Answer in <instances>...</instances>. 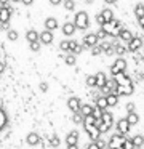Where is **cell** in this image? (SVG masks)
<instances>
[{"instance_id": "obj_1", "label": "cell", "mask_w": 144, "mask_h": 149, "mask_svg": "<svg viewBox=\"0 0 144 149\" xmlns=\"http://www.w3.org/2000/svg\"><path fill=\"white\" fill-rule=\"evenodd\" d=\"M74 24H75V29L85 31L90 27V18L86 11H77L75 16H74Z\"/></svg>"}, {"instance_id": "obj_2", "label": "cell", "mask_w": 144, "mask_h": 149, "mask_svg": "<svg viewBox=\"0 0 144 149\" xmlns=\"http://www.w3.org/2000/svg\"><path fill=\"white\" fill-rule=\"evenodd\" d=\"M125 138L118 133H115L114 136H111V139L107 141V148L109 149H122V144H123Z\"/></svg>"}, {"instance_id": "obj_3", "label": "cell", "mask_w": 144, "mask_h": 149, "mask_svg": "<svg viewBox=\"0 0 144 149\" xmlns=\"http://www.w3.org/2000/svg\"><path fill=\"white\" fill-rule=\"evenodd\" d=\"M125 69H127V61H125L123 58H118L117 61H115L114 64H112L111 72H112L114 75H118V74H123Z\"/></svg>"}, {"instance_id": "obj_4", "label": "cell", "mask_w": 144, "mask_h": 149, "mask_svg": "<svg viewBox=\"0 0 144 149\" xmlns=\"http://www.w3.org/2000/svg\"><path fill=\"white\" fill-rule=\"evenodd\" d=\"M115 128H117V133H118V135L125 136L128 132H130L131 125L128 123V120H127V119H120L117 123H115Z\"/></svg>"}, {"instance_id": "obj_5", "label": "cell", "mask_w": 144, "mask_h": 149, "mask_svg": "<svg viewBox=\"0 0 144 149\" xmlns=\"http://www.w3.org/2000/svg\"><path fill=\"white\" fill-rule=\"evenodd\" d=\"M99 43V39H98V36L96 34H86L85 37H83V45L85 47H88V48H93V47H96Z\"/></svg>"}, {"instance_id": "obj_6", "label": "cell", "mask_w": 144, "mask_h": 149, "mask_svg": "<svg viewBox=\"0 0 144 149\" xmlns=\"http://www.w3.org/2000/svg\"><path fill=\"white\" fill-rule=\"evenodd\" d=\"M38 42L43 43V45H50L51 42H53V32L51 31H42L40 34H38Z\"/></svg>"}, {"instance_id": "obj_7", "label": "cell", "mask_w": 144, "mask_h": 149, "mask_svg": "<svg viewBox=\"0 0 144 149\" xmlns=\"http://www.w3.org/2000/svg\"><path fill=\"white\" fill-rule=\"evenodd\" d=\"M80 106H82V104H80V100L77 96H70L69 100H67V107H69L72 112H79Z\"/></svg>"}, {"instance_id": "obj_8", "label": "cell", "mask_w": 144, "mask_h": 149, "mask_svg": "<svg viewBox=\"0 0 144 149\" xmlns=\"http://www.w3.org/2000/svg\"><path fill=\"white\" fill-rule=\"evenodd\" d=\"M79 132H75V130H72V132H69L66 135V144L67 146H72V144H79Z\"/></svg>"}, {"instance_id": "obj_9", "label": "cell", "mask_w": 144, "mask_h": 149, "mask_svg": "<svg viewBox=\"0 0 144 149\" xmlns=\"http://www.w3.org/2000/svg\"><path fill=\"white\" fill-rule=\"evenodd\" d=\"M141 47H143V39H141V37H133V39L128 42V50H130V52H136Z\"/></svg>"}, {"instance_id": "obj_10", "label": "cell", "mask_w": 144, "mask_h": 149, "mask_svg": "<svg viewBox=\"0 0 144 149\" xmlns=\"http://www.w3.org/2000/svg\"><path fill=\"white\" fill-rule=\"evenodd\" d=\"M83 52V45H80L77 40H69V53L72 55H77V53Z\"/></svg>"}, {"instance_id": "obj_11", "label": "cell", "mask_w": 144, "mask_h": 149, "mask_svg": "<svg viewBox=\"0 0 144 149\" xmlns=\"http://www.w3.org/2000/svg\"><path fill=\"white\" fill-rule=\"evenodd\" d=\"M95 77H96V87H98V88H104L106 84H107V80H109V79L106 77L104 72H98V74H95Z\"/></svg>"}, {"instance_id": "obj_12", "label": "cell", "mask_w": 144, "mask_h": 149, "mask_svg": "<svg viewBox=\"0 0 144 149\" xmlns=\"http://www.w3.org/2000/svg\"><path fill=\"white\" fill-rule=\"evenodd\" d=\"M58 26H59V24H58V19L56 18H47V19H45V29L47 31H51V32H53L54 29H58Z\"/></svg>"}, {"instance_id": "obj_13", "label": "cell", "mask_w": 144, "mask_h": 149, "mask_svg": "<svg viewBox=\"0 0 144 149\" xmlns=\"http://www.w3.org/2000/svg\"><path fill=\"white\" fill-rule=\"evenodd\" d=\"M26 141H27L29 146H37L38 143H40V135H38V133H35V132H32V133H29V135H27Z\"/></svg>"}, {"instance_id": "obj_14", "label": "cell", "mask_w": 144, "mask_h": 149, "mask_svg": "<svg viewBox=\"0 0 144 149\" xmlns=\"http://www.w3.org/2000/svg\"><path fill=\"white\" fill-rule=\"evenodd\" d=\"M75 32V24L74 23H64L63 24V34L64 36H74Z\"/></svg>"}, {"instance_id": "obj_15", "label": "cell", "mask_w": 144, "mask_h": 149, "mask_svg": "<svg viewBox=\"0 0 144 149\" xmlns=\"http://www.w3.org/2000/svg\"><path fill=\"white\" fill-rule=\"evenodd\" d=\"M93 107L95 106H91V104H82L79 112L82 114L83 117H90V116H93Z\"/></svg>"}, {"instance_id": "obj_16", "label": "cell", "mask_w": 144, "mask_h": 149, "mask_svg": "<svg viewBox=\"0 0 144 149\" xmlns=\"http://www.w3.org/2000/svg\"><path fill=\"white\" fill-rule=\"evenodd\" d=\"M26 39H27L29 43L32 42H38V32L35 29H29L27 32H26Z\"/></svg>"}, {"instance_id": "obj_17", "label": "cell", "mask_w": 144, "mask_h": 149, "mask_svg": "<svg viewBox=\"0 0 144 149\" xmlns=\"http://www.w3.org/2000/svg\"><path fill=\"white\" fill-rule=\"evenodd\" d=\"M106 101H107V107L117 106V104H118V96L115 93H109L107 96H106Z\"/></svg>"}, {"instance_id": "obj_18", "label": "cell", "mask_w": 144, "mask_h": 149, "mask_svg": "<svg viewBox=\"0 0 144 149\" xmlns=\"http://www.w3.org/2000/svg\"><path fill=\"white\" fill-rule=\"evenodd\" d=\"M95 107H98V109L101 111H106V107H107V101H106V96H99L95 100Z\"/></svg>"}, {"instance_id": "obj_19", "label": "cell", "mask_w": 144, "mask_h": 149, "mask_svg": "<svg viewBox=\"0 0 144 149\" xmlns=\"http://www.w3.org/2000/svg\"><path fill=\"white\" fill-rule=\"evenodd\" d=\"M101 119H102V122H104L106 125L109 127V128H111L112 123H114V116H112L111 112H107V111H104V112H102V117H101Z\"/></svg>"}, {"instance_id": "obj_20", "label": "cell", "mask_w": 144, "mask_h": 149, "mask_svg": "<svg viewBox=\"0 0 144 149\" xmlns=\"http://www.w3.org/2000/svg\"><path fill=\"white\" fill-rule=\"evenodd\" d=\"M118 37H120V39L123 40V42H130V40L133 39L134 36H133V34H131L128 29H122L120 32H118Z\"/></svg>"}, {"instance_id": "obj_21", "label": "cell", "mask_w": 144, "mask_h": 149, "mask_svg": "<svg viewBox=\"0 0 144 149\" xmlns=\"http://www.w3.org/2000/svg\"><path fill=\"white\" fill-rule=\"evenodd\" d=\"M101 16L104 18L106 24H107V23H112V21H114V13H112V10H107V8L101 11Z\"/></svg>"}, {"instance_id": "obj_22", "label": "cell", "mask_w": 144, "mask_h": 149, "mask_svg": "<svg viewBox=\"0 0 144 149\" xmlns=\"http://www.w3.org/2000/svg\"><path fill=\"white\" fill-rule=\"evenodd\" d=\"M131 143H133L134 148H141V146L144 144V136L143 135H134L133 138H131Z\"/></svg>"}, {"instance_id": "obj_23", "label": "cell", "mask_w": 144, "mask_h": 149, "mask_svg": "<svg viewBox=\"0 0 144 149\" xmlns=\"http://www.w3.org/2000/svg\"><path fill=\"white\" fill-rule=\"evenodd\" d=\"M134 15H136L138 19L144 18V3H138L136 7H134Z\"/></svg>"}, {"instance_id": "obj_24", "label": "cell", "mask_w": 144, "mask_h": 149, "mask_svg": "<svg viewBox=\"0 0 144 149\" xmlns=\"http://www.w3.org/2000/svg\"><path fill=\"white\" fill-rule=\"evenodd\" d=\"M127 120H128V123H130V125H136V123L139 122V116H138L136 112H131V114H128Z\"/></svg>"}, {"instance_id": "obj_25", "label": "cell", "mask_w": 144, "mask_h": 149, "mask_svg": "<svg viewBox=\"0 0 144 149\" xmlns=\"http://www.w3.org/2000/svg\"><path fill=\"white\" fill-rule=\"evenodd\" d=\"M86 133H88V136L91 138V141H96V139L101 138V133H99L98 128H91L90 132H86Z\"/></svg>"}, {"instance_id": "obj_26", "label": "cell", "mask_w": 144, "mask_h": 149, "mask_svg": "<svg viewBox=\"0 0 144 149\" xmlns=\"http://www.w3.org/2000/svg\"><path fill=\"white\" fill-rule=\"evenodd\" d=\"M63 5L67 11H72L74 8H75V2H74V0H63Z\"/></svg>"}, {"instance_id": "obj_27", "label": "cell", "mask_w": 144, "mask_h": 149, "mask_svg": "<svg viewBox=\"0 0 144 149\" xmlns=\"http://www.w3.org/2000/svg\"><path fill=\"white\" fill-rule=\"evenodd\" d=\"M83 120H85V117H83L80 112H74V116H72V122L74 123L79 125V123H83Z\"/></svg>"}, {"instance_id": "obj_28", "label": "cell", "mask_w": 144, "mask_h": 149, "mask_svg": "<svg viewBox=\"0 0 144 149\" xmlns=\"http://www.w3.org/2000/svg\"><path fill=\"white\" fill-rule=\"evenodd\" d=\"M64 61H66V64L67 66H74L77 63V59H75V55H72V53H70V55H66V58H64Z\"/></svg>"}, {"instance_id": "obj_29", "label": "cell", "mask_w": 144, "mask_h": 149, "mask_svg": "<svg viewBox=\"0 0 144 149\" xmlns=\"http://www.w3.org/2000/svg\"><path fill=\"white\" fill-rule=\"evenodd\" d=\"M18 37H19L18 31H15V29H10V31H8V40L15 42V40H18Z\"/></svg>"}, {"instance_id": "obj_30", "label": "cell", "mask_w": 144, "mask_h": 149, "mask_svg": "<svg viewBox=\"0 0 144 149\" xmlns=\"http://www.w3.org/2000/svg\"><path fill=\"white\" fill-rule=\"evenodd\" d=\"M5 125H6V114H5V111L0 109V128H3Z\"/></svg>"}, {"instance_id": "obj_31", "label": "cell", "mask_w": 144, "mask_h": 149, "mask_svg": "<svg viewBox=\"0 0 144 149\" xmlns=\"http://www.w3.org/2000/svg\"><path fill=\"white\" fill-rule=\"evenodd\" d=\"M114 53H117V55H123L125 48L120 45V43H114Z\"/></svg>"}, {"instance_id": "obj_32", "label": "cell", "mask_w": 144, "mask_h": 149, "mask_svg": "<svg viewBox=\"0 0 144 149\" xmlns=\"http://www.w3.org/2000/svg\"><path fill=\"white\" fill-rule=\"evenodd\" d=\"M86 85H88V87H96V77L95 75H88V77H86Z\"/></svg>"}, {"instance_id": "obj_33", "label": "cell", "mask_w": 144, "mask_h": 149, "mask_svg": "<svg viewBox=\"0 0 144 149\" xmlns=\"http://www.w3.org/2000/svg\"><path fill=\"white\" fill-rule=\"evenodd\" d=\"M122 149H134L133 143H131V139H125L123 144H122Z\"/></svg>"}, {"instance_id": "obj_34", "label": "cell", "mask_w": 144, "mask_h": 149, "mask_svg": "<svg viewBox=\"0 0 144 149\" xmlns=\"http://www.w3.org/2000/svg\"><path fill=\"white\" fill-rule=\"evenodd\" d=\"M102 112H104V111L98 109V107H93V117H95V119H101V117H102Z\"/></svg>"}, {"instance_id": "obj_35", "label": "cell", "mask_w": 144, "mask_h": 149, "mask_svg": "<svg viewBox=\"0 0 144 149\" xmlns=\"http://www.w3.org/2000/svg\"><path fill=\"white\" fill-rule=\"evenodd\" d=\"M59 48L63 50V52H67V53H69V40H63V42L59 43Z\"/></svg>"}, {"instance_id": "obj_36", "label": "cell", "mask_w": 144, "mask_h": 149, "mask_svg": "<svg viewBox=\"0 0 144 149\" xmlns=\"http://www.w3.org/2000/svg\"><path fill=\"white\" fill-rule=\"evenodd\" d=\"M29 47H31L32 52H38V50H40V47H42V43L40 42H32V43H29Z\"/></svg>"}, {"instance_id": "obj_37", "label": "cell", "mask_w": 144, "mask_h": 149, "mask_svg": "<svg viewBox=\"0 0 144 149\" xmlns=\"http://www.w3.org/2000/svg\"><path fill=\"white\" fill-rule=\"evenodd\" d=\"M95 19H96V23H98L99 24V26H104V24H106V21H104V18H102L101 16V13H98V15H96V18H95Z\"/></svg>"}, {"instance_id": "obj_38", "label": "cell", "mask_w": 144, "mask_h": 149, "mask_svg": "<svg viewBox=\"0 0 144 149\" xmlns=\"http://www.w3.org/2000/svg\"><path fill=\"white\" fill-rule=\"evenodd\" d=\"M50 144H51V146H53V148H58V146H59V138H58V136H56V135H54V136H53V138H51V139H50Z\"/></svg>"}, {"instance_id": "obj_39", "label": "cell", "mask_w": 144, "mask_h": 149, "mask_svg": "<svg viewBox=\"0 0 144 149\" xmlns=\"http://www.w3.org/2000/svg\"><path fill=\"white\" fill-rule=\"evenodd\" d=\"M91 53H93V55H101V53H102V48H101V45L98 43L96 47H93V48H91Z\"/></svg>"}, {"instance_id": "obj_40", "label": "cell", "mask_w": 144, "mask_h": 149, "mask_svg": "<svg viewBox=\"0 0 144 149\" xmlns=\"http://www.w3.org/2000/svg\"><path fill=\"white\" fill-rule=\"evenodd\" d=\"M95 143H96V144H98V148H99V149H104L106 146H107V143H106L104 139H101V138H99V139H96Z\"/></svg>"}, {"instance_id": "obj_41", "label": "cell", "mask_w": 144, "mask_h": 149, "mask_svg": "<svg viewBox=\"0 0 144 149\" xmlns=\"http://www.w3.org/2000/svg\"><path fill=\"white\" fill-rule=\"evenodd\" d=\"M96 36H98V39H106V37H107V32H106V31L101 27V29L96 32Z\"/></svg>"}, {"instance_id": "obj_42", "label": "cell", "mask_w": 144, "mask_h": 149, "mask_svg": "<svg viewBox=\"0 0 144 149\" xmlns=\"http://www.w3.org/2000/svg\"><path fill=\"white\" fill-rule=\"evenodd\" d=\"M0 31H10V23H0Z\"/></svg>"}, {"instance_id": "obj_43", "label": "cell", "mask_w": 144, "mask_h": 149, "mask_svg": "<svg viewBox=\"0 0 144 149\" xmlns=\"http://www.w3.org/2000/svg\"><path fill=\"white\" fill-rule=\"evenodd\" d=\"M127 111H128V114L134 112V104H133V103H128V104H127Z\"/></svg>"}, {"instance_id": "obj_44", "label": "cell", "mask_w": 144, "mask_h": 149, "mask_svg": "<svg viewBox=\"0 0 144 149\" xmlns=\"http://www.w3.org/2000/svg\"><path fill=\"white\" fill-rule=\"evenodd\" d=\"M86 149H99V148H98V144H96L95 141H91L88 146H86Z\"/></svg>"}, {"instance_id": "obj_45", "label": "cell", "mask_w": 144, "mask_h": 149, "mask_svg": "<svg viewBox=\"0 0 144 149\" xmlns=\"http://www.w3.org/2000/svg\"><path fill=\"white\" fill-rule=\"evenodd\" d=\"M40 90H42V91H47V90H48V84L42 82V84H40Z\"/></svg>"}, {"instance_id": "obj_46", "label": "cell", "mask_w": 144, "mask_h": 149, "mask_svg": "<svg viewBox=\"0 0 144 149\" xmlns=\"http://www.w3.org/2000/svg\"><path fill=\"white\" fill-rule=\"evenodd\" d=\"M3 72H5V63L0 61V74H3Z\"/></svg>"}, {"instance_id": "obj_47", "label": "cell", "mask_w": 144, "mask_h": 149, "mask_svg": "<svg viewBox=\"0 0 144 149\" xmlns=\"http://www.w3.org/2000/svg\"><path fill=\"white\" fill-rule=\"evenodd\" d=\"M22 3H24L26 7H29V5H32V3H34V0H22Z\"/></svg>"}, {"instance_id": "obj_48", "label": "cell", "mask_w": 144, "mask_h": 149, "mask_svg": "<svg viewBox=\"0 0 144 149\" xmlns=\"http://www.w3.org/2000/svg\"><path fill=\"white\" fill-rule=\"evenodd\" d=\"M50 3H53V5H59V3H63V0H50Z\"/></svg>"}, {"instance_id": "obj_49", "label": "cell", "mask_w": 144, "mask_h": 149, "mask_svg": "<svg viewBox=\"0 0 144 149\" xmlns=\"http://www.w3.org/2000/svg\"><path fill=\"white\" fill-rule=\"evenodd\" d=\"M0 5L2 7H8V0H0Z\"/></svg>"}, {"instance_id": "obj_50", "label": "cell", "mask_w": 144, "mask_h": 149, "mask_svg": "<svg viewBox=\"0 0 144 149\" xmlns=\"http://www.w3.org/2000/svg\"><path fill=\"white\" fill-rule=\"evenodd\" d=\"M139 21V26H141V29L144 31V18H141V19H138Z\"/></svg>"}, {"instance_id": "obj_51", "label": "cell", "mask_w": 144, "mask_h": 149, "mask_svg": "<svg viewBox=\"0 0 144 149\" xmlns=\"http://www.w3.org/2000/svg\"><path fill=\"white\" fill-rule=\"evenodd\" d=\"M67 149H79V144H72V146H67Z\"/></svg>"}, {"instance_id": "obj_52", "label": "cell", "mask_w": 144, "mask_h": 149, "mask_svg": "<svg viewBox=\"0 0 144 149\" xmlns=\"http://www.w3.org/2000/svg\"><path fill=\"white\" fill-rule=\"evenodd\" d=\"M106 3H115V2H117V0H104Z\"/></svg>"}, {"instance_id": "obj_53", "label": "cell", "mask_w": 144, "mask_h": 149, "mask_svg": "<svg viewBox=\"0 0 144 149\" xmlns=\"http://www.w3.org/2000/svg\"><path fill=\"white\" fill-rule=\"evenodd\" d=\"M10 2H13V3H18V2H22V0H10Z\"/></svg>"}, {"instance_id": "obj_54", "label": "cell", "mask_w": 144, "mask_h": 149, "mask_svg": "<svg viewBox=\"0 0 144 149\" xmlns=\"http://www.w3.org/2000/svg\"><path fill=\"white\" fill-rule=\"evenodd\" d=\"M134 149H141V148H134Z\"/></svg>"}, {"instance_id": "obj_55", "label": "cell", "mask_w": 144, "mask_h": 149, "mask_svg": "<svg viewBox=\"0 0 144 149\" xmlns=\"http://www.w3.org/2000/svg\"><path fill=\"white\" fill-rule=\"evenodd\" d=\"M0 8H2V7H0Z\"/></svg>"}, {"instance_id": "obj_56", "label": "cell", "mask_w": 144, "mask_h": 149, "mask_svg": "<svg viewBox=\"0 0 144 149\" xmlns=\"http://www.w3.org/2000/svg\"><path fill=\"white\" fill-rule=\"evenodd\" d=\"M143 136H144V135H143Z\"/></svg>"}]
</instances>
